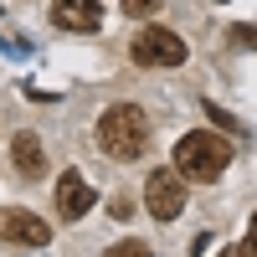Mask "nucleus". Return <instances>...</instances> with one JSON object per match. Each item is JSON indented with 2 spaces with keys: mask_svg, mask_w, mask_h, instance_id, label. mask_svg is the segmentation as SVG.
I'll list each match as a JSON object with an SVG mask.
<instances>
[{
  "mask_svg": "<svg viewBox=\"0 0 257 257\" xmlns=\"http://www.w3.org/2000/svg\"><path fill=\"white\" fill-rule=\"evenodd\" d=\"M98 149L108 160H118V165L139 160L149 149V113L139 103H113V108L98 118Z\"/></svg>",
  "mask_w": 257,
  "mask_h": 257,
  "instance_id": "1",
  "label": "nucleus"
},
{
  "mask_svg": "<svg viewBox=\"0 0 257 257\" xmlns=\"http://www.w3.org/2000/svg\"><path fill=\"white\" fill-rule=\"evenodd\" d=\"M175 170L185 180H196V185H211V180H221L226 175V165H231V144L221 134H211V128H196V134H180L175 144Z\"/></svg>",
  "mask_w": 257,
  "mask_h": 257,
  "instance_id": "2",
  "label": "nucleus"
},
{
  "mask_svg": "<svg viewBox=\"0 0 257 257\" xmlns=\"http://www.w3.org/2000/svg\"><path fill=\"white\" fill-rule=\"evenodd\" d=\"M128 57L139 62V67H180L190 57L185 36H175L170 26H139V36L128 41Z\"/></svg>",
  "mask_w": 257,
  "mask_h": 257,
  "instance_id": "3",
  "label": "nucleus"
},
{
  "mask_svg": "<svg viewBox=\"0 0 257 257\" xmlns=\"http://www.w3.org/2000/svg\"><path fill=\"white\" fill-rule=\"evenodd\" d=\"M144 206H149V216H155V221H175L180 211H185V175H180L175 165L149 170V180H144Z\"/></svg>",
  "mask_w": 257,
  "mask_h": 257,
  "instance_id": "4",
  "label": "nucleus"
},
{
  "mask_svg": "<svg viewBox=\"0 0 257 257\" xmlns=\"http://www.w3.org/2000/svg\"><path fill=\"white\" fill-rule=\"evenodd\" d=\"M0 242H11V247H47L52 226L41 216H31V211H0Z\"/></svg>",
  "mask_w": 257,
  "mask_h": 257,
  "instance_id": "5",
  "label": "nucleus"
},
{
  "mask_svg": "<svg viewBox=\"0 0 257 257\" xmlns=\"http://www.w3.org/2000/svg\"><path fill=\"white\" fill-rule=\"evenodd\" d=\"M93 201L98 196L88 190V180H82L77 170H62V175H57V216L62 221H82L93 211Z\"/></svg>",
  "mask_w": 257,
  "mask_h": 257,
  "instance_id": "6",
  "label": "nucleus"
},
{
  "mask_svg": "<svg viewBox=\"0 0 257 257\" xmlns=\"http://www.w3.org/2000/svg\"><path fill=\"white\" fill-rule=\"evenodd\" d=\"M52 21L62 31H98L103 26V6L98 0H52Z\"/></svg>",
  "mask_w": 257,
  "mask_h": 257,
  "instance_id": "7",
  "label": "nucleus"
},
{
  "mask_svg": "<svg viewBox=\"0 0 257 257\" xmlns=\"http://www.w3.org/2000/svg\"><path fill=\"white\" fill-rule=\"evenodd\" d=\"M11 160H16V170H21L26 180H41V175H47V149H41L36 134H16V139H11Z\"/></svg>",
  "mask_w": 257,
  "mask_h": 257,
  "instance_id": "8",
  "label": "nucleus"
},
{
  "mask_svg": "<svg viewBox=\"0 0 257 257\" xmlns=\"http://www.w3.org/2000/svg\"><path fill=\"white\" fill-rule=\"evenodd\" d=\"M108 257H155V252H149V242L128 237V242H113V247H108Z\"/></svg>",
  "mask_w": 257,
  "mask_h": 257,
  "instance_id": "9",
  "label": "nucleus"
},
{
  "mask_svg": "<svg viewBox=\"0 0 257 257\" xmlns=\"http://www.w3.org/2000/svg\"><path fill=\"white\" fill-rule=\"evenodd\" d=\"M160 0H123V16H155Z\"/></svg>",
  "mask_w": 257,
  "mask_h": 257,
  "instance_id": "10",
  "label": "nucleus"
},
{
  "mask_svg": "<svg viewBox=\"0 0 257 257\" xmlns=\"http://www.w3.org/2000/svg\"><path fill=\"white\" fill-rule=\"evenodd\" d=\"M242 257H257V216L247 221V242H242Z\"/></svg>",
  "mask_w": 257,
  "mask_h": 257,
  "instance_id": "11",
  "label": "nucleus"
},
{
  "mask_svg": "<svg viewBox=\"0 0 257 257\" xmlns=\"http://www.w3.org/2000/svg\"><path fill=\"white\" fill-rule=\"evenodd\" d=\"M231 36H237L242 47H252V52H257V31H252V26H237V31H231Z\"/></svg>",
  "mask_w": 257,
  "mask_h": 257,
  "instance_id": "12",
  "label": "nucleus"
},
{
  "mask_svg": "<svg viewBox=\"0 0 257 257\" xmlns=\"http://www.w3.org/2000/svg\"><path fill=\"white\" fill-rule=\"evenodd\" d=\"M221 257H242V252H221Z\"/></svg>",
  "mask_w": 257,
  "mask_h": 257,
  "instance_id": "13",
  "label": "nucleus"
},
{
  "mask_svg": "<svg viewBox=\"0 0 257 257\" xmlns=\"http://www.w3.org/2000/svg\"><path fill=\"white\" fill-rule=\"evenodd\" d=\"M216 6H226V0H216Z\"/></svg>",
  "mask_w": 257,
  "mask_h": 257,
  "instance_id": "14",
  "label": "nucleus"
}]
</instances>
